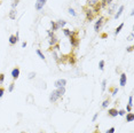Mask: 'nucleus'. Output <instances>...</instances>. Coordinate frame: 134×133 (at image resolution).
<instances>
[{"label":"nucleus","mask_w":134,"mask_h":133,"mask_svg":"<svg viewBox=\"0 0 134 133\" xmlns=\"http://www.w3.org/2000/svg\"><path fill=\"white\" fill-rule=\"evenodd\" d=\"M65 85H67V80L65 79H57L54 83V86L56 88H59V87H65Z\"/></svg>","instance_id":"obj_6"},{"label":"nucleus","mask_w":134,"mask_h":133,"mask_svg":"<svg viewBox=\"0 0 134 133\" xmlns=\"http://www.w3.org/2000/svg\"><path fill=\"white\" fill-rule=\"evenodd\" d=\"M104 22V17L103 16H100L99 17V20L95 22V24H94V30H95V32H99L101 29V27H102V24H103Z\"/></svg>","instance_id":"obj_3"},{"label":"nucleus","mask_w":134,"mask_h":133,"mask_svg":"<svg viewBox=\"0 0 134 133\" xmlns=\"http://www.w3.org/2000/svg\"><path fill=\"white\" fill-rule=\"evenodd\" d=\"M3 93H5V88H3V87H1V86H0V98H2Z\"/></svg>","instance_id":"obj_38"},{"label":"nucleus","mask_w":134,"mask_h":133,"mask_svg":"<svg viewBox=\"0 0 134 133\" xmlns=\"http://www.w3.org/2000/svg\"><path fill=\"white\" fill-rule=\"evenodd\" d=\"M108 115L110 117H117L118 116V110L116 108H111L108 110Z\"/></svg>","instance_id":"obj_10"},{"label":"nucleus","mask_w":134,"mask_h":133,"mask_svg":"<svg viewBox=\"0 0 134 133\" xmlns=\"http://www.w3.org/2000/svg\"><path fill=\"white\" fill-rule=\"evenodd\" d=\"M69 38H70L71 46L78 47V45H79V38H78V32L77 31H71V36L69 37Z\"/></svg>","instance_id":"obj_1"},{"label":"nucleus","mask_w":134,"mask_h":133,"mask_svg":"<svg viewBox=\"0 0 134 133\" xmlns=\"http://www.w3.org/2000/svg\"><path fill=\"white\" fill-rule=\"evenodd\" d=\"M9 18L10 20H16V16H17V12H16V9H12L9 12Z\"/></svg>","instance_id":"obj_14"},{"label":"nucleus","mask_w":134,"mask_h":133,"mask_svg":"<svg viewBox=\"0 0 134 133\" xmlns=\"http://www.w3.org/2000/svg\"><path fill=\"white\" fill-rule=\"evenodd\" d=\"M68 57H69V63H71V64L76 63V59H74V55H70V56H68Z\"/></svg>","instance_id":"obj_27"},{"label":"nucleus","mask_w":134,"mask_h":133,"mask_svg":"<svg viewBox=\"0 0 134 133\" xmlns=\"http://www.w3.org/2000/svg\"><path fill=\"white\" fill-rule=\"evenodd\" d=\"M18 76H20V68L16 66V68H14V69L12 70V78L15 80L18 78Z\"/></svg>","instance_id":"obj_8"},{"label":"nucleus","mask_w":134,"mask_h":133,"mask_svg":"<svg viewBox=\"0 0 134 133\" xmlns=\"http://www.w3.org/2000/svg\"><path fill=\"white\" fill-rule=\"evenodd\" d=\"M56 133H57V132H56Z\"/></svg>","instance_id":"obj_47"},{"label":"nucleus","mask_w":134,"mask_h":133,"mask_svg":"<svg viewBox=\"0 0 134 133\" xmlns=\"http://www.w3.org/2000/svg\"><path fill=\"white\" fill-rule=\"evenodd\" d=\"M36 53H37V55H38L39 57H40L41 60H44V61H45V55L43 54V52H41L40 50H36Z\"/></svg>","instance_id":"obj_21"},{"label":"nucleus","mask_w":134,"mask_h":133,"mask_svg":"<svg viewBox=\"0 0 134 133\" xmlns=\"http://www.w3.org/2000/svg\"><path fill=\"white\" fill-rule=\"evenodd\" d=\"M18 2H20V0H13V1H12V8L15 9L17 7V5H18Z\"/></svg>","instance_id":"obj_26"},{"label":"nucleus","mask_w":134,"mask_h":133,"mask_svg":"<svg viewBox=\"0 0 134 133\" xmlns=\"http://www.w3.org/2000/svg\"><path fill=\"white\" fill-rule=\"evenodd\" d=\"M14 88H15V83L13 82V83L9 85V87H8V92H13Z\"/></svg>","instance_id":"obj_31"},{"label":"nucleus","mask_w":134,"mask_h":133,"mask_svg":"<svg viewBox=\"0 0 134 133\" xmlns=\"http://www.w3.org/2000/svg\"><path fill=\"white\" fill-rule=\"evenodd\" d=\"M109 104H110V100H109V99L104 100V101H103V103H102V108H103V109H104V108H107V107L109 106Z\"/></svg>","instance_id":"obj_24"},{"label":"nucleus","mask_w":134,"mask_h":133,"mask_svg":"<svg viewBox=\"0 0 134 133\" xmlns=\"http://www.w3.org/2000/svg\"><path fill=\"white\" fill-rule=\"evenodd\" d=\"M47 0H37L36 1V3H34V8H36V10H41L43 8H44V6L46 5Z\"/></svg>","instance_id":"obj_4"},{"label":"nucleus","mask_w":134,"mask_h":133,"mask_svg":"<svg viewBox=\"0 0 134 133\" xmlns=\"http://www.w3.org/2000/svg\"><path fill=\"white\" fill-rule=\"evenodd\" d=\"M123 28H124V23H120V24H119V25H118V28H117V29L115 30V34L117 36L118 33L120 32V30H121V29H123Z\"/></svg>","instance_id":"obj_20"},{"label":"nucleus","mask_w":134,"mask_h":133,"mask_svg":"<svg viewBox=\"0 0 134 133\" xmlns=\"http://www.w3.org/2000/svg\"><path fill=\"white\" fill-rule=\"evenodd\" d=\"M115 8H116V5H112V6L108 9V14L109 15H111V14H114V10H115Z\"/></svg>","instance_id":"obj_28"},{"label":"nucleus","mask_w":134,"mask_h":133,"mask_svg":"<svg viewBox=\"0 0 134 133\" xmlns=\"http://www.w3.org/2000/svg\"><path fill=\"white\" fill-rule=\"evenodd\" d=\"M21 133H25V132H21Z\"/></svg>","instance_id":"obj_46"},{"label":"nucleus","mask_w":134,"mask_h":133,"mask_svg":"<svg viewBox=\"0 0 134 133\" xmlns=\"http://www.w3.org/2000/svg\"><path fill=\"white\" fill-rule=\"evenodd\" d=\"M60 99V97H59V94L56 93V90L53 91L52 93L49 94V102L50 103H54V102H56L57 100Z\"/></svg>","instance_id":"obj_5"},{"label":"nucleus","mask_w":134,"mask_h":133,"mask_svg":"<svg viewBox=\"0 0 134 133\" xmlns=\"http://www.w3.org/2000/svg\"><path fill=\"white\" fill-rule=\"evenodd\" d=\"M50 25H52V30L50 31H57V30H60L59 28H57V25H56V22L55 21H50Z\"/></svg>","instance_id":"obj_19"},{"label":"nucleus","mask_w":134,"mask_h":133,"mask_svg":"<svg viewBox=\"0 0 134 133\" xmlns=\"http://www.w3.org/2000/svg\"><path fill=\"white\" fill-rule=\"evenodd\" d=\"M118 115H119V116H125V115H126V111H125L124 109L118 110Z\"/></svg>","instance_id":"obj_33"},{"label":"nucleus","mask_w":134,"mask_h":133,"mask_svg":"<svg viewBox=\"0 0 134 133\" xmlns=\"http://www.w3.org/2000/svg\"><path fill=\"white\" fill-rule=\"evenodd\" d=\"M84 10H85V14H86V20L87 21H93V18L95 17V14L93 13V9L90 7H84Z\"/></svg>","instance_id":"obj_2"},{"label":"nucleus","mask_w":134,"mask_h":133,"mask_svg":"<svg viewBox=\"0 0 134 133\" xmlns=\"http://www.w3.org/2000/svg\"><path fill=\"white\" fill-rule=\"evenodd\" d=\"M99 68H100L101 71H103V70H104V61L103 60L100 61V63H99Z\"/></svg>","instance_id":"obj_30"},{"label":"nucleus","mask_w":134,"mask_h":133,"mask_svg":"<svg viewBox=\"0 0 134 133\" xmlns=\"http://www.w3.org/2000/svg\"><path fill=\"white\" fill-rule=\"evenodd\" d=\"M107 88V79H103L102 80V92H104Z\"/></svg>","instance_id":"obj_29"},{"label":"nucleus","mask_w":134,"mask_h":133,"mask_svg":"<svg viewBox=\"0 0 134 133\" xmlns=\"http://www.w3.org/2000/svg\"><path fill=\"white\" fill-rule=\"evenodd\" d=\"M110 93H111V95H116V94L118 93V87H111Z\"/></svg>","instance_id":"obj_22"},{"label":"nucleus","mask_w":134,"mask_h":133,"mask_svg":"<svg viewBox=\"0 0 134 133\" xmlns=\"http://www.w3.org/2000/svg\"><path fill=\"white\" fill-rule=\"evenodd\" d=\"M127 40H130V41H132V40H133V33H131V34L128 36V39Z\"/></svg>","instance_id":"obj_41"},{"label":"nucleus","mask_w":134,"mask_h":133,"mask_svg":"<svg viewBox=\"0 0 134 133\" xmlns=\"http://www.w3.org/2000/svg\"><path fill=\"white\" fill-rule=\"evenodd\" d=\"M100 0H87V7H93V6H95L97 2H99Z\"/></svg>","instance_id":"obj_18"},{"label":"nucleus","mask_w":134,"mask_h":133,"mask_svg":"<svg viewBox=\"0 0 134 133\" xmlns=\"http://www.w3.org/2000/svg\"><path fill=\"white\" fill-rule=\"evenodd\" d=\"M126 110H127V113H131V111H132V106L127 104V108H126Z\"/></svg>","instance_id":"obj_39"},{"label":"nucleus","mask_w":134,"mask_h":133,"mask_svg":"<svg viewBox=\"0 0 134 133\" xmlns=\"http://www.w3.org/2000/svg\"><path fill=\"white\" fill-rule=\"evenodd\" d=\"M0 6H1V0H0Z\"/></svg>","instance_id":"obj_44"},{"label":"nucleus","mask_w":134,"mask_h":133,"mask_svg":"<svg viewBox=\"0 0 134 133\" xmlns=\"http://www.w3.org/2000/svg\"><path fill=\"white\" fill-rule=\"evenodd\" d=\"M48 40H49V46H50V47H53V46H55L56 44H59V40H57L56 36L50 37V38H49Z\"/></svg>","instance_id":"obj_11"},{"label":"nucleus","mask_w":134,"mask_h":133,"mask_svg":"<svg viewBox=\"0 0 134 133\" xmlns=\"http://www.w3.org/2000/svg\"><path fill=\"white\" fill-rule=\"evenodd\" d=\"M115 131H116V129H115V127H110V129H109V130H108L105 133H115Z\"/></svg>","instance_id":"obj_36"},{"label":"nucleus","mask_w":134,"mask_h":133,"mask_svg":"<svg viewBox=\"0 0 134 133\" xmlns=\"http://www.w3.org/2000/svg\"><path fill=\"white\" fill-rule=\"evenodd\" d=\"M39 133H45V132H43V131H41V132H39Z\"/></svg>","instance_id":"obj_45"},{"label":"nucleus","mask_w":134,"mask_h":133,"mask_svg":"<svg viewBox=\"0 0 134 133\" xmlns=\"http://www.w3.org/2000/svg\"><path fill=\"white\" fill-rule=\"evenodd\" d=\"M94 133H100V131H99V129H97L96 131H94Z\"/></svg>","instance_id":"obj_43"},{"label":"nucleus","mask_w":134,"mask_h":133,"mask_svg":"<svg viewBox=\"0 0 134 133\" xmlns=\"http://www.w3.org/2000/svg\"><path fill=\"white\" fill-rule=\"evenodd\" d=\"M62 30H63V33H64V36L65 37L69 38V37L71 36V30H69V29H62Z\"/></svg>","instance_id":"obj_23"},{"label":"nucleus","mask_w":134,"mask_h":133,"mask_svg":"<svg viewBox=\"0 0 134 133\" xmlns=\"http://www.w3.org/2000/svg\"><path fill=\"white\" fill-rule=\"evenodd\" d=\"M133 120H134V114L133 113L126 114V122H133Z\"/></svg>","instance_id":"obj_17"},{"label":"nucleus","mask_w":134,"mask_h":133,"mask_svg":"<svg viewBox=\"0 0 134 133\" xmlns=\"http://www.w3.org/2000/svg\"><path fill=\"white\" fill-rule=\"evenodd\" d=\"M22 47H27V43H25V41H23V43H22Z\"/></svg>","instance_id":"obj_42"},{"label":"nucleus","mask_w":134,"mask_h":133,"mask_svg":"<svg viewBox=\"0 0 134 133\" xmlns=\"http://www.w3.org/2000/svg\"><path fill=\"white\" fill-rule=\"evenodd\" d=\"M18 41V32H16V34L14 36V34H12V36L9 37V44L13 46V45H15V44Z\"/></svg>","instance_id":"obj_7"},{"label":"nucleus","mask_w":134,"mask_h":133,"mask_svg":"<svg viewBox=\"0 0 134 133\" xmlns=\"http://www.w3.org/2000/svg\"><path fill=\"white\" fill-rule=\"evenodd\" d=\"M124 8H125L124 6H120V7H119V8H118V12H117V13H116V14H115V18H116V20L120 17V15H121V14H123V12H124Z\"/></svg>","instance_id":"obj_13"},{"label":"nucleus","mask_w":134,"mask_h":133,"mask_svg":"<svg viewBox=\"0 0 134 133\" xmlns=\"http://www.w3.org/2000/svg\"><path fill=\"white\" fill-rule=\"evenodd\" d=\"M133 48H134L133 46H130V47H127V52H130V53H131V52H133Z\"/></svg>","instance_id":"obj_40"},{"label":"nucleus","mask_w":134,"mask_h":133,"mask_svg":"<svg viewBox=\"0 0 134 133\" xmlns=\"http://www.w3.org/2000/svg\"><path fill=\"white\" fill-rule=\"evenodd\" d=\"M34 77H36V72H33V71H32V72L29 73V76H28V78H29V79H33Z\"/></svg>","instance_id":"obj_32"},{"label":"nucleus","mask_w":134,"mask_h":133,"mask_svg":"<svg viewBox=\"0 0 134 133\" xmlns=\"http://www.w3.org/2000/svg\"><path fill=\"white\" fill-rule=\"evenodd\" d=\"M101 10V5H100V1L95 5V6H93V13L96 15V14H99V12Z\"/></svg>","instance_id":"obj_16"},{"label":"nucleus","mask_w":134,"mask_h":133,"mask_svg":"<svg viewBox=\"0 0 134 133\" xmlns=\"http://www.w3.org/2000/svg\"><path fill=\"white\" fill-rule=\"evenodd\" d=\"M126 82H127V77H126V73H121L120 75V80H119V84H120L121 87H124L126 85Z\"/></svg>","instance_id":"obj_9"},{"label":"nucleus","mask_w":134,"mask_h":133,"mask_svg":"<svg viewBox=\"0 0 134 133\" xmlns=\"http://www.w3.org/2000/svg\"><path fill=\"white\" fill-rule=\"evenodd\" d=\"M65 24H67V22L65 21H63V20H59V21H56V25H57V28L59 29H64V27H65Z\"/></svg>","instance_id":"obj_15"},{"label":"nucleus","mask_w":134,"mask_h":133,"mask_svg":"<svg viewBox=\"0 0 134 133\" xmlns=\"http://www.w3.org/2000/svg\"><path fill=\"white\" fill-rule=\"evenodd\" d=\"M56 93L59 94L60 98H62L65 94V87H59V88H56Z\"/></svg>","instance_id":"obj_12"},{"label":"nucleus","mask_w":134,"mask_h":133,"mask_svg":"<svg viewBox=\"0 0 134 133\" xmlns=\"http://www.w3.org/2000/svg\"><path fill=\"white\" fill-rule=\"evenodd\" d=\"M97 117H99V113H96V114H95V115L93 116V118H92V122H96Z\"/></svg>","instance_id":"obj_37"},{"label":"nucleus","mask_w":134,"mask_h":133,"mask_svg":"<svg viewBox=\"0 0 134 133\" xmlns=\"http://www.w3.org/2000/svg\"><path fill=\"white\" fill-rule=\"evenodd\" d=\"M68 12H69V14H70V15H72V16H74V17L77 16V13L74 12V8H71V7H70V8H68Z\"/></svg>","instance_id":"obj_25"},{"label":"nucleus","mask_w":134,"mask_h":133,"mask_svg":"<svg viewBox=\"0 0 134 133\" xmlns=\"http://www.w3.org/2000/svg\"><path fill=\"white\" fill-rule=\"evenodd\" d=\"M3 80H5V75H3V73H0V84H2Z\"/></svg>","instance_id":"obj_35"},{"label":"nucleus","mask_w":134,"mask_h":133,"mask_svg":"<svg viewBox=\"0 0 134 133\" xmlns=\"http://www.w3.org/2000/svg\"><path fill=\"white\" fill-rule=\"evenodd\" d=\"M128 104H130V106H133V97H132V95H130V98H128Z\"/></svg>","instance_id":"obj_34"}]
</instances>
